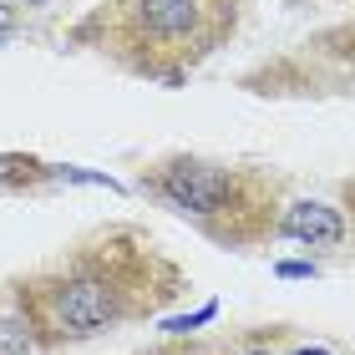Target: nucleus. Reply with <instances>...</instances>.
Returning a JSON list of instances; mask_svg holds the SVG:
<instances>
[{
  "label": "nucleus",
  "instance_id": "nucleus-10",
  "mask_svg": "<svg viewBox=\"0 0 355 355\" xmlns=\"http://www.w3.org/2000/svg\"><path fill=\"white\" fill-rule=\"evenodd\" d=\"M295 355H335V350H295Z\"/></svg>",
  "mask_w": 355,
  "mask_h": 355
},
{
  "label": "nucleus",
  "instance_id": "nucleus-3",
  "mask_svg": "<svg viewBox=\"0 0 355 355\" xmlns=\"http://www.w3.org/2000/svg\"><path fill=\"white\" fill-rule=\"evenodd\" d=\"M137 193L173 218H183L193 234H203L218 249H264L274 244L284 203L295 198L279 168L229 163L208 153H157L137 168Z\"/></svg>",
  "mask_w": 355,
  "mask_h": 355
},
{
  "label": "nucleus",
  "instance_id": "nucleus-7",
  "mask_svg": "<svg viewBox=\"0 0 355 355\" xmlns=\"http://www.w3.org/2000/svg\"><path fill=\"white\" fill-rule=\"evenodd\" d=\"M36 345V330H31V315L21 295H15V279L0 284V355H31Z\"/></svg>",
  "mask_w": 355,
  "mask_h": 355
},
{
  "label": "nucleus",
  "instance_id": "nucleus-2",
  "mask_svg": "<svg viewBox=\"0 0 355 355\" xmlns=\"http://www.w3.org/2000/svg\"><path fill=\"white\" fill-rule=\"evenodd\" d=\"M239 15L244 0H96L61 41L132 82L188 87V76L239 36Z\"/></svg>",
  "mask_w": 355,
  "mask_h": 355
},
{
  "label": "nucleus",
  "instance_id": "nucleus-4",
  "mask_svg": "<svg viewBox=\"0 0 355 355\" xmlns=\"http://www.w3.org/2000/svg\"><path fill=\"white\" fill-rule=\"evenodd\" d=\"M249 96L269 102H330V96H355V15L335 21L315 36H304L295 51H279L239 76Z\"/></svg>",
  "mask_w": 355,
  "mask_h": 355
},
{
  "label": "nucleus",
  "instance_id": "nucleus-1",
  "mask_svg": "<svg viewBox=\"0 0 355 355\" xmlns=\"http://www.w3.org/2000/svg\"><path fill=\"white\" fill-rule=\"evenodd\" d=\"M183 289L188 269L142 223H102L46 264L15 274V295L41 350L87 345L112 330L157 320Z\"/></svg>",
  "mask_w": 355,
  "mask_h": 355
},
{
  "label": "nucleus",
  "instance_id": "nucleus-8",
  "mask_svg": "<svg viewBox=\"0 0 355 355\" xmlns=\"http://www.w3.org/2000/svg\"><path fill=\"white\" fill-rule=\"evenodd\" d=\"M15 31H21V15H15V6L10 0H0V46H6Z\"/></svg>",
  "mask_w": 355,
  "mask_h": 355
},
{
  "label": "nucleus",
  "instance_id": "nucleus-9",
  "mask_svg": "<svg viewBox=\"0 0 355 355\" xmlns=\"http://www.w3.org/2000/svg\"><path fill=\"white\" fill-rule=\"evenodd\" d=\"M340 208H345V223H350V239H355V178L340 183Z\"/></svg>",
  "mask_w": 355,
  "mask_h": 355
},
{
  "label": "nucleus",
  "instance_id": "nucleus-5",
  "mask_svg": "<svg viewBox=\"0 0 355 355\" xmlns=\"http://www.w3.org/2000/svg\"><path fill=\"white\" fill-rule=\"evenodd\" d=\"M289 239V244H304L310 254H340L350 239V223H345V208L340 203H325V198H289L284 214H279V229H274V244Z\"/></svg>",
  "mask_w": 355,
  "mask_h": 355
},
{
  "label": "nucleus",
  "instance_id": "nucleus-6",
  "mask_svg": "<svg viewBox=\"0 0 355 355\" xmlns=\"http://www.w3.org/2000/svg\"><path fill=\"white\" fill-rule=\"evenodd\" d=\"M61 183H112V178L76 173L67 163H46L36 153H0V193H10V198H21V193H46V188H61Z\"/></svg>",
  "mask_w": 355,
  "mask_h": 355
}]
</instances>
